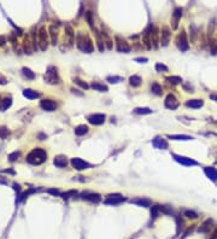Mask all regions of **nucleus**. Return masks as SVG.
<instances>
[{
	"label": "nucleus",
	"mask_w": 217,
	"mask_h": 239,
	"mask_svg": "<svg viewBox=\"0 0 217 239\" xmlns=\"http://www.w3.org/2000/svg\"><path fill=\"white\" fill-rule=\"evenodd\" d=\"M65 34L69 37L70 41H72V39H74V35H75V33H74V29H72L71 26H69V24H65Z\"/></svg>",
	"instance_id": "obj_35"
},
{
	"label": "nucleus",
	"mask_w": 217,
	"mask_h": 239,
	"mask_svg": "<svg viewBox=\"0 0 217 239\" xmlns=\"http://www.w3.org/2000/svg\"><path fill=\"white\" fill-rule=\"evenodd\" d=\"M210 98L214 101H217V94H210Z\"/></svg>",
	"instance_id": "obj_49"
},
{
	"label": "nucleus",
	"mask_w": 217,
	"mask_h": 239,
	"mask_svg": "<svg viewBox=\"0 0 217 239\" xmlns=\"http://www.w3.org/2000/svg\"><path fill=\"white\" fill-rule=\"evenodd\" d=\"M172 157L174 159L180 163L182 166L185 167H193V166H198V162L194 161L193 158H190V157H186V156H180V155H176V154H172Z\"/></svg>",
	"instance_id": "obj_7"
},
{
	"label": "nucleus",
	"mask_w": 217,
	"mask_h": 239,
	"mask_svg": "<svg viewBox=\"0 0 217 239\" xmlns=\"http://www.w3.org/2000/svg\"><path fill=\"white\" fill-rule=\"evenodd\" d=\"M133 112L137 115H148V114H152V110L150 108H135Z\"/></svg>",
	"instance_id": "obj_30"
},
{
	"label": "nucleus",
	"mask_w": 217,
	"mask_h": 239,
	"mask_svg": "<svg viewBox=\"0 0 217 239\" xmlns=\"http://www.w3.org/2000/svg\"><path fill=\"white\" fill-rule=\"evenodd\" d=\"M40 106L41 109H44L45 111H54L57 109V103H54L51 99H44V100L40 101Z\"/></svg>",
	"instance_id": "obj_14"
},
{
	"label": "nucleus",
	"mask_w": 217,
	"mask_h": 239,
	"mask_svg": "<svg viewBox=\"0 0 217 239\" xmlns=\"http://www.w3.org/2000/svg\"><path fill=\"white\" fill-rule=\"evenodd\" d=\"M156 70L159 71V73H166V71H169V68H168L165 64L157 63V64H156Z\"/></svg>",
	"instance_id": "obj_36"
},
{
	"label": "nucleus",
	"mask_w": 217,
	"mask_h": 239,
	"mask_svg": "<svg viewBox=\"0 0 217 239\" xmlns=\"http://www.w3.org/2000/svg\"><path fill=\"white\" fill-rule=\"evenodd\" d=\"M152 145L156 149H159V150H166L169 145H168V141L163 138H154L152 141Z\"/></svg>",
	"instance_id": "obj_15"
},
{
	"label": "nucleus",
	"mask_w": 217,
	"mask_h": 239,
	"mask_svg": "<svg viewBox=\"0 0 217 239\" xmlns=\"http://www.w3.org/2000/svg\"><path fill=\"white\" fill-rule=\"evenodd\" d=\"M23 95H24L26 98H28V99H36L40 94L36 92V91H34V90H24V91H23Z\"/></svg>",
	"instance_id": "obj_27"
},
{
	"label": "nucleus",
	"mask_w": 217,
	"mask_h": 239,
	"mask_svg": "<svg viewBox=\"0 0 217 239\" xmlns=\"http://www.w3.org/2000/svg\"><path fill=\"white\" fill-rule=\"evenodd\" d=\"M71 166L76 169V170H84L90 168V164L88 162H86L84 159L79 158V157H74L71 158Z\"/></svg>",
	"instance_id": "obj_10"
},
{
	"label": "nucleus",
	"mask_w": 217,
	"mask_h": 239,
	"mask_svg": "<svg viewBox=\"0 0 217 239\" xmlns=\"http://www.w3.org/2000/svg\"><path fill=\"white\" fill-rule=\"evenodd\" d=\"M4 44H5V37H0V46H2Z\"/></svg>",
	"instance_id": "obj_50"
},
{
	"label": "nucleus",
	"mask_w": 217,
	"mask_h": 239,
	"mask_svg": "<svg viewBox=\"0 0 217 239\" xmlns=\"http://www.w3.org/2000/svg\"><path fill=\"white\" fill-rule=\"evenodd\" d=\"M106 80H108L110 83H117L122 80V77H119V76H109Z\"/></svg>",
	"instance_id": "obj_43"
},
{
	"label": "nucleus",
	"mask_w": 217,
	"mask_h": 239,
	"mask_svg": "<svg viewBox=\"0 0 217 239\" xmlns=\"http://www.w3.org/2000/svg\"><path fill=\"white\" fill-rule=\"evenodd\" d=\"M126 201V198L119 194V193H112V194H109L108 197L105 198L104 203L108 204V205H119Z\"/></svg>",
	"instance_id": "obj_6"
},
{
	"label": "nucleus",
	"mask_w": 217,
	"mask_h": 239,
	"mask_svg": "<svg viewBox=\"0 0 217 239\" xmlns=\"http://www.w3.org/2000/svg\"><path fill=\"white\" fill-rule=\"evenodd\" d=\"M161 212V205H153L152 207V209H151V216L152 217H157L158 216V214Z\"/></svg>",
	"instance_id": "obj_40"
},
{
	"label": "nucleus",
	"mask_w": 217,
	"mask_h": 239,
	"mask_svg": "<svg viewBox=\"0 0 217 239\" xmlns=\"http://www.w3.org/2000/svg\"><path fill=\"white\" fill-rule=\"evenodd\" d=\"M81 198L83 201H87L90 203H99L101 201V197H100L99 193L95 192H89V191H84L81 193Z\"/></svg>",
	"instance_id": "obj_12"
},
{
	"label": "nucleus",
	"mask_w": 217,
	"mask_h": 239,
	"mask_svg": "<svg viewBox=\"0 0 217 239\" xmlns=\"http://www.w3.org/2000/svg\"><path fill=\"white\" fill-rule=\"evenodd\" d=\"M164 105H165V108L166 109H170V110H176L177 108H179V105H180V103L177 100V98L174 95V94H168L166 95V98H165V100H164Z\"/></svg>",
	"instance_id": "obj_9"
},
{
	"label": "nucleus",
	"mask_w": 217,
	"mask_h": 239,
	"mask_svg": "<svg viewBox=\"0 0 217 239\" xmlns=\"http://www.w3.org/2000/svg\"><path fill=\"white\" fill-rule=\"evenodd\" d=\"M53 163L55 167H58V168H65V167L68 166V159H66V157L65 156H57L54 157L53 159Z\"/></svg>",
	"instance_id": "obj_20"
},
{
	"label": "nucleus",
	"mask_w": 217,
	"mask_h": 239,
	"mask_svg": "<svg viewBox=\"0 0 217 239\" xmlns=\"http://www.w3.org/2000/svg\"><path fill=\"white\" fill-rule=\"evenodd\" d=\"M47 159V152L44 149H34L31 152H29V155L27 156V162L33 164V166H40Z\"/></svg>",
	"instance_id": "obj_1"
},
{
	"label": "nucleus",
	"mask_w": 217,
	"mask_h": 239,
	"mask_svg": "<svg viewBox=\"0 0 217 239\" xmlns=\"http://www.w3.org/2000/svg\"><path fill=\"white\" fill-rule=\"evenodd\" d=\"M185 105L190 109H200L204 105V100L203 99H190L185 103Z\"/></svg>",
	"instance_id": "obj_16"
},
{
	"label": "nucleus",
	"mask_w": 217,
	"mask_h": 239,
	"mask_svg": "<svg viewBox=\"0 0 217 239\" xmlns=\"http://www.w3.org/2000/svg\"><path fill=\"white\" fill-rule=\"evenodd\" d=\"M12 104V99L11 98H5L1 100V104H0V111H5L7 110Z\"/></svg>",
	"instance_id": "obj_29"
},
{
	"label": "nucleus",
	"mask_w": 217,
	"mask_h": 239,
	"mask_svg": "<svg viewBox=\"0 0 217 239\" xmlns=\"http://www.w3.org/2000/svg\"><path fill=\"white\" fill-rule=\"evenodd\" d=\"M130 203L136 204V205H139V207H144V208H148V207H151V204H152V202H151L150 199L142 198V197H139V198H135V199H132Z\"/></svg>",
	"instance_id": "obj_18"
},
{
	"label": "nucleus",
	"mask_w": 217,
	"mask_h": 239,
	"mask_svg": "<svg viewBox=\"0 0 217 239\" xmlns=\"http://www.w3.org/2000/svg\"><path fill=\"white\" fill-rule=\"evenodd\" d=\"M151 91H152V93L156 94V95H162L163 94L162 86H161L158 82H153L152 85H151Z\"/></svg>",
	"instance_id": "obj_28"
},
{
	"label": "nucleus",
	"mask_w": 217,
	"mask_h": 239,
	"mask_svg": "<svg viewBox=\"0 0 217 239\" xmlns=\"http://www.w3.org/2000/svg\"><path fill=\"white\" fill-rule=\"evenodd\" d=\"M22 74L24 75V77H27L28 80H34L35 79V74L33 73L30 69H28V68H23L22 69Z\"/></svg>",
	"instance_id": "obj_32"
},
{
	"label": "nucleus",
	"mask_w": 217,
	"mask_h": 239,
	"mask_svg": "<svg viewBox=\"0 0 217 239\" xmlns=\"http://www.w3.org/2000/svg\"><path fill=\"white\" fill-rule=\"evenodd\" d=\"M48 34H50V37H51L52 44L55 45V44H57V40H58V29L54 27V26H50V28H48Z\"/></svg>",
	"instance_id": "obj_22"
},
{
	"label": "nucleus",
	"mask_w": 217,
	"mask_h": 239,
	"mask_svg": "<svg viewBox=\"0 0 217 239\" xmlns=\"http://www.w3.org/2000/svg\"><path fill=\"white\" fill-rule=\"evenodd\" d=\"M88 130H89L88 126H86V124H80V126H77V127L75 128V134H76L77 137H82V135L87 134Z\"/></svg>",
	"instance_id": "obj_25"
},
{
	"label": "nucleus",
	"mask_w": 217,
	"mask_h": 239,
	"mask_svg": "<svg viewBox=\"0 0 217 239\" xmlns=\"http://www.w3.org/2000/svg\"><path fill=\"white\" fill-rule=\"evenodd\" d=\"M135 61L139 62V63H146V62H147V58H136Z\"/></svg>",
	"instance_id": "obj_47"
},
{
	"label": "nucleus",
	"mask_w": 217,
	"mask_h": 239,
	"mask_svg": "<svg viewBox=\"0 0 217 239\" xmlns=\"http://www.w3.org/2000/svg\"><path fill=\"white\" fill-rule=\"evenodd\" d=\"M168 138L171 140H192V137L190 135H185V134H175V135H168Z\"/></svg>",
	"instance_id": "obj_31"
},
{
	"label": "nucleus",
	"mask_w": 217,
	"mask_h": 239,
	"mask_svg": "<svg viewBox=\"0 0 217 239\" xmlns=\"http://www.w3.org/2000/svg\"><path fill=\"white\" fill-rule=\"evenodd\" d=\"M166 80H168L169 82L174 83V85L182 83V77H180V76H169V77H166Z\"/></svg>",
	"instance_id": "obj_37"
},
{
	"label": "nucleus",
	"mask_w": 217,
	"mask_h": 239,
	"mask_svg": "<svg viewBox=\"0 0 217 239\" xmlns=\"http://www.w3.org/2000/svg\"><path fill=\"white\" fill-rule=\"evenodd\" d=\"M37 35H39V39H37L39 47H40L41 51H45L46 48L48 47V35H50V34L47 33V30H46L45 27H41L40 29H39Z\"/></svg>",
	"instance_id": "obj_3"
},
{
	"label": "nucleus",
	"mask_w": 217,
	"mask_h": 239,
	"mask_svg": "<svg viewBox=\"0 0 217 239\" xmlns=\"http://www.w3.org/2000/svg\"><path fill=\"white\" fill-rule=\"evenodd\" d=\"M48 193H51V194H53V196H59V194H60L59 190H55V188H50V190H48Z\"/></svg>",
	"instance_id": "obj_45"
},
{
	"label": "nucleus",
	"mask_w": 217,
	"mask_h": 239,
	"mask_svg": "<svg viewBox=\"0 0 217 239\" xmlns=\"http://www.w3.org/2000/svg\"><path fill=\"white\" fill-rule=\"evenodd\" d=\"M71 92L74 93V94H77V95H82V93L79 92V90H76V88H72Z\"/></svg>",
	"instance_id": "obj_48"
},
{
	"label": "nucleus",
	"mask_w": 217,
	"mask_h": 239,
	"mask_svg": "<svg viewBox=\"0 0 217 239\" xmlns=\"http://www.w3.org/2000/svg\"><path fill=\"white\" fill-rule=\"evenodd\" d=\"M100 35L103 37V40H104L105 46L108 47L109 50H111V48H112V40H111V37L108 35V33L104 32V30H101V32H100Z\"/></svg>",
	"instance_id": "obj_26"
},
{
	"label": "nucleus",
	"mask_w": 217,
	"mask_h": 239,
	"mask_svg": "<svg viewBox=\"0 0 217 239\" xmlns=\"http://www.w3.org/2000/svg\"><path fill=\"white\" fill-rule=\"evenodd\" d=\"M115 40H116V50H117L118 52H122V53H128V52H130V50H132V47L124 39H122L121 37H115Z\"/></svg>",
	"instance_id": "obj_8"
},
{
	"label": "nucleus",
	"mask_w": 217,
	"mask_h": 239,
	"mask_svg": "<svg viewBox=\"0 0 217 239\" xmlns=\"http://www.w3.org/2000/svg\"><path fill=\"white\" fill-rule=\"evenodd\" d=\"M0 83H1V85H6V83H7V80H6L2 75H0Z\"/></svg>",
	"instance_id": "obj_46"
},
{
	"label": "nucleus",
	"mask_w": 217,
	"mask_h": 239,
	"mask_svg": "<svg viewBox=\"0 0 217 239\" xmlns=\"http://www.w3.org/2000/svg\"><path fill=\"white\" fill-rule=\"evenodd\" d=\"M74 82L77 83V85H79V86L81 87V88H83V90H88V88L90 87L88 83H86L84 81H82V80H80V79H77V77H76V79H74Z\"/></svg>",
	"instance_id": "obj_38"
},
{
	"label": "nucleus",
	"mask_w": 217,
	"mask_h": 239,
	"mask_svg": "<svg viewBox=\"0 0 217 239\" xmlns=\"http://www.w3.org/2000/svg\"><path fill=\"white\" fill-rule=\"evenodd\" d=\"M86 19H87V22H88V24L90 26V28L94 29L95 27H94V24H93V23H94V21H93V13H92L90 11H88V12L86 13Z\"/></svg>",
	"instance_id": "obj_39"
},
{
	"label": "nucleus",
	"mask_w": 217,
	"mask_h": 239,
	"mask_svg": "<svg viewBox=\"0 0 217 239\" xmlns=\"http://www.w3.org/2000/svg\"><path fill=\"white\" fill-rule=\"evenodd\" d=\"M76 45L77 48L84 52V53H92L94 46H93V42L90 40V37L87 34H83V33H79L76 35Z\"/></svg>",
	"instance_id": "obj_2"
},
{
	"label": "nucleus",
	"mask_w": 217,
	"mask_h": 239,
	"mask_svg": "<svg viewBox=\"0 0 217 239\" xmlns=\"http://www.w3.org/2000/svg\"><path fill=\"white\" fill-rule=\"evenodd\" d=\"M176 46L179 47L181 52H186L188 48H190V45H188V40H187V35L186 33L182 30L180 34L176 37Z\"/></svg>",
	"instance_id": "obj_5"
},
{
	"label": "nucleus",
	"mask_w": 217,
	"mask_h": 239,
	"mask_svg": "<svg viewBox=\"0 0 217 239\" xmlns=\"http://www.w3.org/2000/svg\"><path fill=\"white\" fill-rule=\"evenodd\" d=\"M161 212H164V214H168V215H172V214H174L171 207H168V205H163V207H161Z\"/></svg>",
	"instance_id": "obj_42"
},
{
	"label": "nucleus",
	"mask_w": 217,
	"mask_h": 239,
	"mask_svg": "<svg viewBox=\"0 0 217 239\" xmlns=\"http://www.w3.org/2000/svg\"><path fill=\"white\" fill-rule=\"evenodd\" d=\"M77 194V191L76 190H69V191H66V192L62 193V197H63L64 199H69V198H71V197H75Z\"/></svg>",
	"instance_id": "obj_34"
},
{
	"label": "nucleus",
	"mask_w": 217,
	"mask_h": 239,
	"mask_svg": "<svg viewBox=\"0 0 217 239\" xmlns=\"http://www.w3.org/2000/svg\"><path fill=\"white\" fill-rule=\"evenodd\" d=\"M129 83H130L132 87H139L142 83V79L139 75H132L129 77Z\"/></svg>",
	"instance_id": "obj_24"
},
{
	"label": "nucleus",
	"mask_w": 217,
	"mask_h": 239,
	"mask_svg": "<svg viewBox=\"0 0 217 239\" xmlns=\"http://www.w3.org/2000/svg\"><path fill=\"white\" fill-rule=\"evenodd\" d=\"M89 86L94 90V91H98V92H108L109 91L108 86H105L104 83L97 82V81H93Z\"/></svg>",
	"instance_id": "obj_21"
},
{
	"label": "nucleus",
	"mask_w": 217,
	"mask_h": 239,
	"mask_svg": "<svg viewBox=\"0 0 217 239\" xmlns=\"http://www.w3.org/2000/svg\"><path fill=\"white\" fill-rule=\"evenodd\" d=\"M87 120L93 126H100V124H103L105 122L106 116H105V114H92L87 117Z\"/></svg>",
	"instance_id": "obj_13"
},
{
	"label": "nucleus",
	"mask_w": 217,
	"mask_h": 239,
	"mask_svg": "<svg viewBox=\"0 0 217 239\" xmlns=\"http://www.w3.org/2000/svg\"><path fill=\"white\" fill-rule=\"evenodd\" d=\"M183 216H186L187 219H197L198 217V214L193 210H183Z\"/></svg>",
	"instance_id": "obj_33"
},
{
	"label": "nucleus",
	"mask_w": 217,
	"mask_h": 239,
	"mask_svg": "<svg viewBox=\"0 0 217 239\" xmlns=\"http://www.w3.org/2000/svg\"><path fill=\"white\" fill-rule=\"evenodd\" d=\"M211 226H212V220H211V219H208V220H205L200 225L198 231L200 233H206V232H209V230L211 228Z\"/></svg>",
	"instance_id": "obj_23"
},
{
	"label": "nucleus",
	"mask_w": 217,
	"mask_h": 239,
	"mask_svg": "<svg viewBox=\"0 0 217 239\" xmlns=\"http://www.w3.org/2000/svg\"><path fill=\"white\" fill-rule=\"evenodd\" d=\"M18 157H19V152H13V154H11V155L9 156L10 162H15Z\"/></svg>",
	"instance_id": "obj_44"
},
{
	"label": "nucleus",
	"mask_w": 217,
	"mask_h": 239,
	"mask_svg": "<svg viewBox=\"0 0 217 239\" xmlns=\"http://www.w3.org/2000/svg\"><path fill=\"white\" fill-rule=\"evenodd\" d=\"M159 34H161V45L164 47L168 46L169 41H170V37H171V32H170L169 27H166V26L162 27Z\"/></svg>",
	"instance_id": "obj_11"
},
{
	"label": "nucleus",
	"mask_w": 217,
	"mask_h": 239,
	"mask_svg": "<svg viewBox=\"0 0 217 239\" xmlns=\"http://www.w3.org/2000/svg\"><path fill=\"white\" fill-rule=\"evenodd\" d=\"M45 80L51 85H57L59 83V76H58V71L55 66H48L47 71L45 74Z\"/></svg>",
	"instance_id": "obj_4"
},
{
	"label": "nucleus",
	"mask_w": 217,
	"mask_h": 239,
	"mask_svg": "<svg viewBox=\"0 0 217 239\" xmlns=\"http://www.w3.org/2000/svg\"><path fill=\"white\" fill-rule=\"evenodd\" d=\"M204 173L211 181H217V169L215 167H205Z\"/></svg>",
	"instance_id": "obj_17"
},
{
	"label": "nucleus",
	"mask_w": 217,
	"mask_h": 239,
	"mask_svg": "<svg viewBox=\"0 0 217 239\" xmlns=\"http://www.w3.org/2000/svg\"><path fill=\"white\" fill-rule=\"evenodd\" d=\"M9 134H10V132L6 127H1V128H0V138L1 139H6L9 137Z\"/></svg>",
	"instance_id": "obj_41"
},
{
	"label": "nucleus",
	"mask_w": 217,
	"mask_h": 239,
	"mask_svg": "<svg viewBox=\"0 0 217 239\" xmlns=\"http://www.w3.org/2000/svg\"><path fill=\"white\" fill-rule=\"evenodd\" d=\"M182 17V9L181 7H176L174 10V13H172V28L176 29L177 28V23H179V19Z\"/></svg>",
	"instance_id": "obj_19"
}]
</instances>
